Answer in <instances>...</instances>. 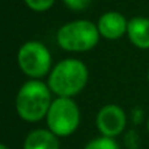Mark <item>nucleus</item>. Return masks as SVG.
<instances>
[{"label": "nucleus", "instance_id": "obj_1", "mask_svg": "<svg viewBox=\"0 0 149 149\" xmlns=\"http://www.w3.org/2000/svg\"><path fill=\"white\" fill-rule=\"evenodd\" d=\"M51 90L39 80L26 81L16 97V110L26 122H38L47 115L51 106Z\"/></svg>", "mask_w": 149, "mask_h": 149}, {"label": "nucleus", "instance_id": "obj_2", "mask_svg": "<svg viewBox=\"0 0 149 149\" xmlns=\"http://www.w3.org/2000/svg\"><path fill=\"white\" fill-rule=\"evenodd\" d=\"M88 81V68L77 59H65L58 63L49 77V88L59 97H73Z\"/></svg>", "mask_w": 149, "mask_h": 149}, {"label": "nucleus", "instance_id": "obj_3", "mask_svg": "<svg viewBox=\"0 0 149 149\" xmlns=\"http://www.w3.org/2000/svg\"><path fill=\"white\" fill-rule=\"evenodd\" d=\"M97 25L86 20L65 24L58 30L56 41L62 49L67 51L81 52L92 50L100 41Z\"/></svg>", "mask_w": 149, "mask_h": 149}, {"label": "nucleus", "instance_id": "obj_4", "mask_svg": "<svg viewBox=\"0 0 149 149\" xmlns=\"http://www.w3.org/2000/svg\"><path fill=\"white\" fill-rule=\"evenodd\" d=\"M49 130L56 136H70L80 124L79 106L72 98L59 97L52 101L46 115Z\"/></svg>", "mask_w": 149, "mask_h": 149}, {"label": "nucleus", "instance_id": "obj_5", "mask_svg": "<svg viewBox=\"0 0 149 149\" xmlns=\"http://www.w3.org/2000/svg\"><path fill=\"white\" fill-rule=\"evenodd\" d=\"M17 62L21 71L29 77L39 79L50 71L51 54L43 43L29 41L21 46L17 54Z\"/></svg>", "mask_w": 149, "mask_h": 149}, {"label": "nucleus", "instance_id": "obj_6", "mask_svg": "<svg viewBox=\"0 0 149 149\" xmlns=\"http://www.w3.org/2000/svg\"><path fill=\"white\" fill-rule=\"evenodd\" d=\"M95 123L102 136L115 137L122 134L126 127V113L118 105H106L98 111Z\"/></svg>", "mask_w": 149, "mask_h": 149}, {"label": "nucleus", "instance_id": "obj_7", "mask_svg": "<svg viewBox=\"0 0 149 149\" xmlns=\"http://www.w3.org/2000/svg\"><path fill=\"white\" fill-rule=\"evenodd\" d=\"M97 28L103 38L114 41L127 33L128 21L119 12H107L100 17Z\"/></svg>", "mask_w": 149, "mask_h": 149}, {"label": "nucleus", "instance_id": "obj_8", "mask_svg": "<svg viewBox=\"0 0 149 149\" xmlns=\"http://www.w3.org/2000/svg\"><path fill=\"white\" fill-rule=\"evenodd\" d=\"M127 36L132 45L141 50L149 49V18L134 17L128 21Z\"/></svg>", "mask_w": 149, "mask_h": 149}, {"label": "nucleus", "instance_id": "obj_9", "mask_svg": "<svg viewBox=\"0 0 149 149\" xmlns=\"http://www.w3.org/2000/svg\"><path fill=\"white\" fill-rule=\"evenodd\" d=\"M24 149H60V144L58 136L50 130H36L28 135Z\"/></svg>", "mask_w": 149, "mask_h": 149}, {"label": "nucleus", "instance_id": "obj_10", "mask_svg": "<svg viewBox=\"0 0 149 149\" xmlns=\"http://www.w3.org/2000/svg\"><path fill=\"white\" fill-rule=\"evenodd\" d=\"M84 149H119V145L113 137L101 136L92 140Z\"/></svg>", "mask_w": 149, "mask_h": 149}, {"label": "nucleus", "instance_id": "obj_11", "mask_svg": "<svg viewBox=\"0 0 149 149\" xmlns=\"http://www.w3.org/2000/svg\"><path fill=\"white\" fill-rule=\"evenodd\" d=\"M24 1L34 12H46L52 7L55 0H24Z\"/></svg>", "mask_w": 149, "mask_h": 149}, {"label": "nucleus", "instance_id": "obj_12", "mask_svg": "<svg viewBox=\"0 0 149 149\" xmlns=\"http://www.w3.org/2000/svg\"><path fill=\"white\" fill-rule=\"evenodd\" d=\"M70 9L73 10H84L90 5L92 0H63Z\"/></svg>", "mask_w": 149, "mask_h": 149}, {"label": "nucleus", "instance_id": "obj_13", "mask_svg": "<svg viewBox=\"0 0 149 149\" xmlns=\"http://www.w3.org/2000/svg\"><path fill=\"white\" fill-rule=\"evenodd\" d=\"M0 149H9V148H8V147H5L4 144H0Z\"/></svg>", "mask_w": 149, "mask_h": 149}, {"label": "nucleus", "instance_id": "obj_14", "mask_svg": "<svg viewBox=\"0 0 149 149\" xmlns=\"http://www.w3.org/2000/svg\"><path fill=\"white\" fill-rule=\"evenodd\" d=\"M148 131H149V119H148Z\"/></svg>", "mask_w": 149, "mask_h": 149}, {"label": "nucleus", "instance_id": "obj_15", "mask_svg": "<svg viewBox=\"0 0 149 149\" xmlns=\"http://www.w3.org/2000/svg\"><path fill=\"white\" fill-rule=\"evenodd\" d=\"M148 81H149V71H148Z\"/></svg>", "mask_w": 149, "mask_h": 149}]
</instances>
